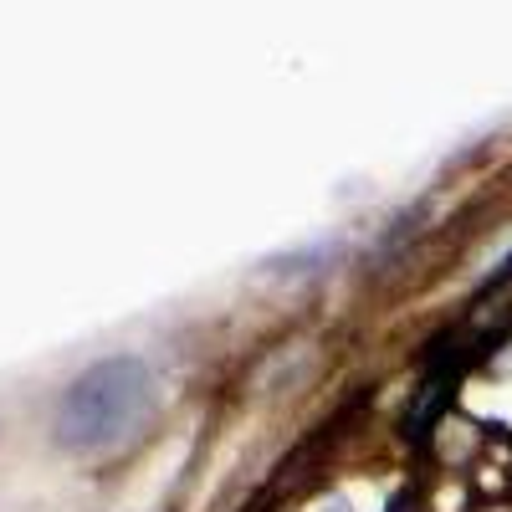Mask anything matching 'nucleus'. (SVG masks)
Wrapping results in <instances>:
<instances>
[{
    "label": "nucleus",
    "mask_w": 512,
    "mask_h": 512,
    "mask_svg": "<svg viewBox=\"0 0 512 512\" xmlns=\"http://www.w3.org/2000/svg\"><path fill=\"white\" fill-rule=\"evenodd\" d=\"M154 405H159L154 364L134 354H113V359L88 364L67 384V395L52 415V436L62 451H77V456L113 451L144 431Z\"/></svg>",
    "instance_id": "obj_1"
},
{
    "label": "nucleus",
    "mask_w": 512,
    "mask_h": 512,
    "mask_svg": "<svg viewBox=\"0 0 512 512\" xmlns=\"http://www.w3.org/2000/svg\"><path fill=\"white\" fill-rule=\"evenodd\" d=\"M318 262H328V246H303V251H287V256H267L262 272L282 277V272H318Z\"/></svg>",
    "instance_id": "obj_2"
}]
</instances>
